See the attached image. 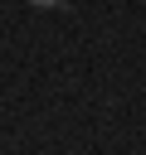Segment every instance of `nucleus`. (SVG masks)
Masks as SVG:
<instances>
[{
  "label": "nucleus",
  "instance_id": "1",
  "mask_svg": "<svg viewBox=\"0 0 146 155\" xmlns=\"http://www.w3.org/2000/svg\"><path fill=\"white\" fill-rule=\"evenodd\" d=\"M34 10H54V5H63V0H29Z\"/></svg>",
  "mask_w": 146,
  "mask_h": 155
}]
</instances>
